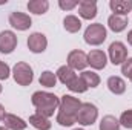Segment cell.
Here are the masks:
<instances>
[{"instance_id":"6da1fadb","label":"cell","mask_w":132,"mask_h":130,"mask_svg":"<svg viewBox=\"0 0 132 130\" xmlns=\"http://www.w3.org/2000/svg\"><path fill=\"white\" fill-rule=\"evenodd\" d=\"M34 107L37 109V113L49 118L54 115V112L59 109L60 106V98L55 97L54 94H49V92H34L32 97H31Z\"/></svg>"},{"instance_id":"7a4b0ae2","label":"cell","mask_w":132,"mask_h":130,"mask_svg":"<svg viewBox=\"0 0 132 130\" xmlns=\"http://www.w3.org/2000/svg\"><path fill=\"white\" fill-rule=\"evenodd\" d=\"M12 77L19 86H29L34 80L32 67L25 61H19L12 69Z\"/></svg>"},{"instance_id":"3957f363","label":"cell","mask_w":132,"mask_h":130,"mask_svg":"<svg viewBox=\"0 0 132 130\" xmlns=\"http://www.w3.org/2000/svg\"><path fill=\"white\" fill-rule=\"evenodd\" d=\"M85 41L91 46H100L106 37H108V32H106V28L101 25V23H94V25H89L85 31Z\"/></svg>"},{"instance_id":"277c9868","label":"cell","mask_w":132,"mask_h":130,"mask_svg":"<svg viewBox=\"0 0 132 130\" xmlns=\"http://www.w3.org/2000/svg\"><path fill=\"white\" fill-rule=\"evenodd\" d=\"M98 118V109L92 103H83L77 112V123L80 126H92Z\"/></svg>"},{"instance_id":"5b68a950","label":"cell","mask_w":132,"mask_h":130,"mask_svg":"<svg viewBox=\"0 0 132 130\" xmlns=\"http://www.w3.org/2000/svg\"><path fill=\"white\" fill-rule=\"evenodd\" d=\"M108 54H109V60L114 66L123 64L126 60H128V48L125 46V43L121 41H114L111 43L109 49H108Z\"/></svg>"},{"instance_id":"8992f818","label":"cell","mask_w":132,"mask_h":130,"mask_svg":"<svg viewBox=\"0 0 132 130\" xmlns=\"http://www.w3.org/2000/svg\"><path fill=\"white\" fill-rule=\"evenodd\" d=\"M9 25L17 31H28L32 26V20L28 14L20 12V11H14L9 14Z\"/></svg>"},{"instance_id":"52a82bcc","label":"cell","mask_w":132,"mask_h":130,"mask_svg":"<svg viewBox=\"0 0 132 130\" xmlns=\"http://www.w3.org/2000/svg\"><path fill=\"white\" fill-rule=\"evenodd\" d=\"M68 66L72 70H83L88 66V55L80 49L71 51L68 54Z\"/></svg>"},{"instance_id":"ba28073f","label":"cell","mask_w":132,"mask_h":130,"mask_svg":"<svg viewBox=\"0 0 132 130\" xmlns=\"http://www.w3.org/2000/svg\"><path fill=\"white\" fill-rule=\"evenodd\" d=\"M28 48L34 54H42L48 48V38L42 32H32L28 37Z\"/></svg>"},{"instance_id":"9c48e42d","label":"cell","mask_w":132,"mask_h":130,"mask_svg":"<svg viewBox=\"0 0 132 130\" xmlns=\"http://www.w3.org/2000/svg\"><path fill=\"white\" fill-rule=\"evenodd\" d=\"M81 101L78 99V98H74L72 95H63V97L60 98V106H59V109H60V112H63V113H68V115H75L77 116V112H78V109L81 107Z\"/></svg>"},{"instance_id":"30bf717a","label":"cell","mask_w":132,"mask_h":130,"mask_svg":"<svg viewBox=\"0 0 132 130\" xmlns=\"http://www.w3.org/2000/svg\"><path fill=\"white\" fill-rule=\"evenodd\" d=\"M17 35L12 31H2L0 32V52L2 54H11L17 48Z\"/></svg>"},{"instance_id":"8fae6325","label":"cell","mask_w":132,"mask_h":130,"mask_svg":"<svg viewBox=\"0 0 132 130\" xmlns=\"http://www.w3.org/2000/svg\"><path fill=\"white\" fill-rule=\"evenodd\" d=\"M78 14L85 20H92L97 15V2L95 0H81L78 2Z\"/></svg>"},{"instance_id":"7c38bea8","label":"cell","mask_w":132,"mask_h":130,"mask_svg":"<svg viewBox=\"0 0 132 130\" xmlns=\"http://www.w3.org/2000/svg\"><path fill=\"white\" fill-rule=\"evenodd\" d=\"M106 63H108V58H106V54L100 49H94L88 54V64L91 66L92 69H104L106 67Z\"/></svg>"},{"instance_id":"4fadbf2b","label":"cell","mask_w":132,"mask_h":130,"mask_svg":"<svg viewBox=\"0 0 132 130\" xmlns=\"http://www.w3.org/2000/svg\"><path fill=\"white\" fill-rule=\"evenodd\" d=\"M3 124L8 130H25L28 127V123L14 113H6L3 118Z\"/></svg>"},{"instance_id":"5bb4252c","label":"cell","mask_w":132,"mask_h":130,"mask_svg":"<svg viewBox=\"0 0 132 130\" xmlns=\"http://www.w3.org/2000/svg\"><path fill=\"white\" fill-rule=\"evenodd\" d=\"M109 8L115 15H123L126 17L132 11V0H111Z\"/></svg>"},{"instance_id":"9a60e30c","label":"cell","mask_w":132,"mask_h":130,"mask_svg":"<svg viewBox=\"0 0 132 130\" xmlns=\"http://www.w3.org/2000/svg\"><path fill=\"white\" fill-rule=\"evenodd\" d=\"M128 25H129V22H128V18L123 17V15H115V14H112V15H109V18H108V26H109V29L114 31V32H121V31H125Z\"/></svg>"},{"instance_id":"2e32d148","label":"cell","mask_w":132,"mask_h":130,"mask_svg":"<svg viewBox=\"0 0 132 130\" xmlns=\"http://www.w3.org/2000/svg\"><path fill=\"white\" fill-rule=\"evenodd\" d=\"M108 89L112 94H115V95H121V94L126 92V83H125L123 78L114 75V77H109L108 78Z\"/></svg>"},{"instance_id":"e0dca14e","label":"cell","mask_w":132,"mask_h":130,"mask_svg":"<svg viewBox=\"0 0 132 130\" xmlns=\"http://www.w3.org/2000/svg\"><path fill=\"white\" fill-rule=\"evenodd\" d=\"M28 11L35 15H43L49 9V2L48 0H29L28 2Z\"/></svg>"},{"instance_id":"ac0fdd59","label":"cell","mask_w":132,"mask_h":130,"mask_svg":"<svg viewBox=\"0 0 132 130\" xmlns=\"http://www.w3.org/2000/svg\"><path fill=\"white\" fill-rule=\"evenodd\" d=\"M29 124L37 130H49L52 127L51 121H49L46 116L40 115V113H34V115L29 116Z\"/></svg>"},{"instance_id":"d6986e66","label":"cell","mask_w":132,"mask_h":130,"mask_svg":"<svg viewBox=\"0 0 132 130\" xmlns=\"http://www.w3.org/2000/svg\"><path fill=\"white\" fill-rule=\"evenodd\" d=\"M55 75H57V80H60V83H63L65 86H68L77 75H75V72L69 67V66H60L59 69H57V72H55Z\"/></svg>"},{"instance_id":"ffe728a7","label":"cell","mask_w":132,"mask_h":130,"mask_svg":"<svg viewBox=\"0 0 132 130\" xmlns=\"http://www.w3.org/2000/svg\"><path fill=\"white\" fill-rule=\"evenodd\" d=\"M63 26H65V29L68 32L75 34L81 29V20L75 15H66L63 18Z\"/></svg>"},{"instance_id":"44dd1931","label":"cell","mask_w":132,"mask_h":130,"mask_svg":"<svg viewBox=\"0 0 132 130\" xmlns=\"http://www.w3.org/2000/svg\"><path fill=\"white\" fill-rule=\"evenodd\" d=\"M100 130H120V121L112 115H106L100 121Z\"/></svg>"},{"instance_id":"7402d4cb","label":"cell","mask_w":132,"mask_h":130,"mask_svg":"<svg viewBox=\"0 0 132 130\" xmlns=\"http://www.w3.org/2000/svg\"><path fill=\"white\" fill-rule=\"evenodd\" d=\"M80 78L85 81V84L88 86V87H97L100 84V77L95 73V72H92V70H83L81 72V75H80Z\"/></svg>"},{"instance_id":"603a6c76","label":"cell","mask_w":132,"mask_h":130,"mask_svg":"<svg viewBox=\"0 0 132 130\" xmlns=\"http://www.w3.org/2000/svg\"><path fill=\"white\" fill-rule=\"evenodd\" d=\"M40 84L45 86V87H54L57 84V75L51 70H43L40 73V78H38Z\"/></svg>"},{"instance_id":"cb8c5ba5","label":"cell","mask_w":132,"mask_h":130,"mask_svg":"<svg viewBox=\"0 0 132 130\" xmlns=\"http://www.w3.org/2000/svg\"><path fill=\"white\" fill-rule=\"evenodd\" d=\"M68 89L71 90V92H77V94H85L89 87L85 84V81L80 78V77H75L69 84H68Z\"/></svg>"},{"instance_id":"d4e9b609","label":"cell","mask_w":132,"mask_h":130,"mask_svg":"<svg viewBox=\"0 0 132 130\" xmlns=\"http://www.w3.org/2000/svg\"><path fill=\"white\" fill-rule=\"evenodd\" d=\"M57 123L62 126V127H71L77 123V116L75 115H68L63 112H59L57 113Z\"/></svg>"},{"instance_id":"484cf974","label":"cell","mask_w":132,"mask_h":130,"mask_svg":"<svg viewBox=\"0 0 132 130\" xmlns=\"http://www.w3.org/2000/svg\"><path fill=\"white\" fill-rule=\"evenodd\" d=\"M118 121H120V126H123L126 129H132V109L125 110L121 113V116H120Z\"/></svg>"},{"instance_id":"4316f807","label":"cell","mask_w":132,"mask_h":130,"mask_svg":"<svg viewBox=\"0 0 132 130\" xmlns=\"http://www.w3.org/2000/svg\"><path fill=\"white\" fill-rule=\"evenodd\" d=\"M121 73L132 81V58H128V60L121 64Z\"/></svg>"},{"instance_id":"83f0119b","label":"cell","mask_w":132,"mask_h":130,"mask_svg":"<svg viewBox=\"0 0 132 130\" xmlns=\"http://www.w3.org/2000/svg\"><path fill=\"white\" fill-rule=\"evenodd\" d=\"M59 6H60L63 11H71V9H74L75 6H78V2H77V0H60V2H59Z\"/></svg>"},{"instance_id":"f1b7e54d","label":"cell","mask_w":132,"mask_h":130,"mask_svg":"<svg viewBox=\"0 0 132 130\" xmlns=\"http://www.w3.org/2000/svg\"><path fill=\"white\" fill-rule=\"evenodd\" d=\"M9 73H11L9 66L6 64V63H3V61H0V80H8Z\"/></svg>"},{"instance_id":"f546056e","label":"cell","mask_w":132,"mask_h":130,"mask_svg":"<svg viewBox=\"0 0 132 130\" xmlns=\"http://www.w3.org/2000/svg\"><path fill=\"white\" fill-rule=\"evenodd\" d=\"M5 115H6V112H5V107H3V106L0 104V121H3Z\"/></svg>"},{"instance_id":"4dcf8cb0","label":"cell","mask_w":132,"mask_h":130,"mask_svg":"<svg viewBox=\"0 0 132 130\" xmlns=\"http://www.w3.org/2000/svg\"><path fill=\"white\" fill-rule=\"evenodd\" d=\"M128 43H129V44L132 46V29L129 31V32H128Z\"/></svg>"},{"instance_id":"1f68e13d","label":"cell","mask_w":132,"mask_h":130,"mask_svg":"<svg viewBox=\"0 0 132 130\" xmlns=\"http://www.w3.org/2000/svg\"><path fill=\"white\" fill-rule=\"evenodd\" d=\"M0 130H8V129H6L5 126H0Z\"/></svg>"},{"instance_id":"d6a6232c","label":"cell","mask_w":132,"mask_h":130,"mask_svg":"<svg viewBox=\"0 0 132 130\" xmlns=\"http://www.w3.org/2000/svg\"><path fill=\"white\" fill-rule=\"evenodd\" d=\"M0 94H2V84H0Z\"/></svg>"},{"instance_id":"836d02e7","label":"cell","mask_w":132,"mask_h":130,"mask_svg":"<svg viewBox=\"0 0 132 130\" xmlns=\"http://www.w3.org/2000/svg\"><path fill=\"white\" fill-rule=\"evenodd\" d=\"M74 130H85V129H74Z\"/></svg>"}]
</instances>
